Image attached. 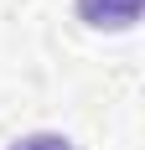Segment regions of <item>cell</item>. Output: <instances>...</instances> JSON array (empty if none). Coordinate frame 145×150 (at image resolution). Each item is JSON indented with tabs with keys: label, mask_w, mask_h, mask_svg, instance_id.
<instances>
[{
	"label": "cell",
	"mask_w": 145,
	"mask_h": 150,
	"mask_svg": "<svg viewBox=\"0 0 145 150\" xmlns=\"http://www.w3.org/2000/svg\"><path fill=\"white\" fill-rule=\"evenodd\" d=\"M140 5L145 0H78V16L93 31H130L140 21Z\"/></svg>",
	"instance_id": "6da1fadb"
},
{
	"label": "cell",
	"mask_w": 145,
	"mask_h": 150,
	"mask_svg": "<svg viewBox=\"0 0 145 150\" xmlns=\"http://www.w3.org/2000/svg\"><path fill=\"white\" fill-rule=\"evenodd\" d=\"M11 150H72L62 135H26V140H16Z\"/></svg>",
	"instance_id": "7a4b0ae2"
}]
</instances>
